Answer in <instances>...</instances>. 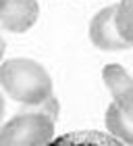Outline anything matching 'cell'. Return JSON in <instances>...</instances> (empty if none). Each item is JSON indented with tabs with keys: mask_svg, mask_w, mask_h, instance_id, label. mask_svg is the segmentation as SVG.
Returning a JSON list of instances; mask_svg holds the SVG:
<instances>
[{
	"mask_svg": "<svg viewBox=\"0 0 133 146\" xmlns=\"http://www.w3.org/2000/svg\"><path fill=\"white\" fill-rule=\"evenodd\" d=\"M90 38L92 44L100 50H125L131 48V44L125 40L117 29L115 23V6H106L96 13L90 23Z\"/></svg>",
	"mask_w": 133,
	"mask_h": 146,
	"instance_id": "cell-3",
	"label": "cell"
},
{
	"mask_svg": "<svg viewBox=\"0 0 133 146\" xmlns=\"http://www.w3.org/2000/svg\"><path fill=\"white\" fill-rule=\"evenodd\" d=\"M52 144H121L115 136L108 134H100V131H73V134H65L56 140H52Z\"/></svg>",
	"mask_w": 133,
	"mask_h": 146,
	"instance_id": "cell-7",
	"label": "cell"
},
{
	"mask_svg": "<svg viewBox=\"0 0 133 146\" xmlns=\"http://www.w3.org/2000/svg\"><path fill=\"white\" fill-rule=\"evenodd\" d=\"M115 23L119 34L133 44V0H121L119 6H115Z\"/></svg>",
	"mask_w": 133,
	"mask_h": 146,
	"instance_id": "cell-8",
	"label": "cell"
},
{
	"mask_svg": "<svg viewBox=\"0 0 133 146\" xmlns=\"http://www.w3.org/2000/svg\"><path fill=\"white\" fill-rule=\"evenodd\" d=\"M4 111H6V104H4L2 94H0V123H2V119H4Z\"/></svg>",
	"mask_w": 133,
	"mask_h": 146,
	"instance_id": "cell-9",
	"label": "cell"
},
{
	"mask_svg": "<svg viewBox=\"0 0 133 146\" xmlns=\"http://www.w3.org/2000/svg\"><path fill=\"white\" fill-rule=\"evenodd\" d=\"M0 88L21 104H40L52 96V77L31 58H11L0 65Z\"/></svg>",
	"mask_w": 133,
	"mask_h": 146,
	"instance_id": "cell-2",
	"label": "cell"
},
{
	"mask_svg": "<svg viewBox=\"0 0 133 146\" xmlns=\"http://www.w3.org/2000/svg\"><path fill=\"white\" fill-rule=\"evenodd\" d=\"M58 119V100L54 96L40 104H23V111L0 125V144H50Z\"/></svg>",
	"mask_w": 133,
	"mask_h": 146,
	"instance_id": "cell-1",
	"label": "cell"
},
{
	"mask_svg": "<svg viewBox=\"0 0 133 146\" xmlns=\"http://www.w3.org/2000/svg\"><path fill=\"white\" fill-rule=\"evenodd\" d=\"M106 127L121 144H133V104L112 100L106 109Z\"/></svg>",
	"mask_w": 133,
	"mask_h": 146,
	"instance_id": "cell-5",
	"label": "cell"
},
{
	"mask_svg": "<svg viewBox=\"0 0 133 146\" xmlns=\"http://www.w3.org/2000/svg\"><path fill=\"white\" fill-rule=\"evenodd\" d=\"M102 79L106 84L108 92L112 94L117 102H123V104H133V79L125 67L121 65H106L102 69Z\"/></svg>",
	"mask_w": 133,
	"mask_h": 146,
	"instance_id": "cell-6",
	"label": "cell"
},
{
	"mask_svg": "<svg viewBox=\"0 0 133 146\" xmlns=\"http://www.w3.org/2000/svg\"><path fill=\"white\" fill-rule=\"evenodd\" d=\"M4 50H6V42H4V38L0 36V61H2V56H4Z\"/></svg>",
	"mask_w": 133,
	"mask_h": 146,
	"instance_id": "cell-10",
	"label": "cell"
},
{
	"mask_svg": "<svg viewBox=\"0 0 133 146\" xmlns=\"http://www.w3.org/2000/svg\"><path fill=\"white\" fill-rule=\"evenodd\" d=\"M6 4V0H0V11H2V6Z\"/></svg>",
	"mask_w": 133,
	"mask_h": 146,
	"instance_id": "cell-11",
	"label": "cell"
},
{
	"mask_svg": "<svg viewBox=\"0 0 133 146\" xmlns=\"http://www.w3.org/2000/svg\"><path fill=\"white\" fill-rule=\"evenodd\" d=\"M38 17V0H6V4L0 11V25L13 34H23L36 25Z\"/></svg>",
	"mask_w": 133,
	"mask_h": 146,
	"instance_id": "cell-4",
	"label": "cell"
}]
</instances>
